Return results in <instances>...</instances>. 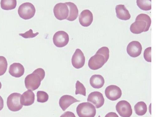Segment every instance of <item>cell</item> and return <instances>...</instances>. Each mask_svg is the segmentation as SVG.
I'll list each match as a JSON object with an SVG mask.
<instances>
[{"label":"cell","instance_id":"cell-1","mask_svg":"<svg viewBox=\"0 0 158 117\" xmlns=\"http://www.w3.org/2000/svg\"><path fill=\"white\" fill-rule=\"evenodd\" d=\"M151 23V19L148 15L140 14L137 16L135 21L131 25L130 29L133 34H140L148 31Z\"/></svg>","mask_w":158,"mask_h":117},{"label":"cell","instance_id":"cell-2","mask_svg":"<svg viewBox=\"0 0 158 117\" xmlns=\"http://www.w3.org/2000/svg\"><path fill=\"white\" fill-rule=\"evenodd\" d=\"M45 75V71L43 69L39 68L35 70L25 78V84L26 88L31 91L37 89L40 86Z\"/></svg>","mask_w":158,"mask_h":117},{"label":"cell","instance_id":"cell-3","mask_svg":"<svg viewBox=\"0 0 158 117\" xmlns=\"http://www.w3.org/2000/svg\"><path fill=\"white\" fill-rule=\"evenodd\" d=\"M76 111L79 117H94L96 113L95 107L89 102L80 104L77 108Z\"/></svg>","mask_w":158,"mask_h":117},{"label":"cell","instance_id":"cell-4","mask_svg":"<svg viewBox=\"0 0 158 117\" xmlns=\"http://www.w3.org/2000/svg\"><path fill=\"white\" fill-rule=\"evenodd\" d=\"M36 12L35 7L32 3L26 2L20 5L18 9V14L19 16L24 20H28L32 18Z\"/></svg>","mask_w":158,"mask_h":117},{"label":"cell","instance_id":"cell-5","mask_svg":"<svg viewBox=\"0 0 158 117\" xmlns=\"http://www.w3.org/2000/svg\"><path fill=\"white\" fill-rule=\"evenodd\" d=\"M21 95L15 93L10 95L7 98V104L8 109L11 111H18L21 110L23 107L20 102Z\"/></svg>","mask_w":158,"mask_h":117},{"label":"cell","instance_id":"cell-6","mask_svg":"<svg viewBox=\"0 0 158 117\" xmlns=\"http://www.w3.org/2000/svg\"><path fill=\"white\" fill-rule=\"evenodd\" d=\"M53 11L55 17L60 20L67 19L69 15V10L65 3L57 4L55 6Z\"/></svg>","mask_w":158,"mask_h":117},{"label":"cell","instance_id":"cell-7","mask_svg":"<svg viewBox=\"0 0 158 117\" xmlns=\"http://www.w3.org/2000/svg\"><path fill=\"white\" fill-rule=\"evenodd\" d=\"M117 111L122 117H130L132 114V108L130 103L125 100L118 102L116 106Z\"/></svg>","mask_w":158,"mask_h":117},{"label":"cell","instance_id":"cell-8","mask_svg":"<svg viewBox=\"0 0 158 117\" xmlns=\"http://www.w3.org/2000/svg\"><path fill=\"white\" fill-rule=\"evenodd\" d=\"M69 34L63 31H58L54 35L53 41L54 45L57 47H62L69 43Z\"/></svg>","mask_w":158,"mask_h":117},{"label":"cell","instance_id":"cell-9","mask_svg":"<svg viewBox=\"0 0 158 117\" xmlns=\"http://www.w3.org/2000/svg\"><path fill=\"white\" fill-rule=\"evenodd\" d=\"M107 62L103 56L96 54L89 59L88 66L91 70H96L102 68Z\"/></svg>","mask_w":158,"mask_h":117},{"label":"cell","instance_id":"cell-10","mask_svg":"<svg viewBox=\"0 0 158 117\" xmlns=\"http://www.w3.org/2000/svg\"><path fill=\"white\" fill-rule=\"evenodd\" d=\"M105 95L109 99L115 101L120 99L122 95V90L118 87L111 85L107 87L105 91Z\"/></svg>","mask_w":158,"mask_h":117},{"label":"cell","instance_id":"cell-11","mask_svg":"<svg viewBox=\"0 0 158 117\" xmlns=\"http://www.w3.org/2000/svg\"><path fill=\"white\" fill-rule=\"evenodd\" d=\"M85 60V57L83 52L81 49H77L72 58L73 66L77 69L81 68L84 66Z\"/></svg>","mask_w":158,"mask_h":117},{"label":"cell","instance_id":"cell-12","mask_svg":"<svg viewBox=\"0 0 158 117\" xmlns=\"http://www.w3.org/2000/svg\"><path fill=\"white\" fill-rule=\"evenodd\" d=\"M142 49V46L140 42L138 41H133L128 44L127 50L130 56L136 58L141 54Z\"/></svg>","mask_w":158,"mask_h":117},{"label":"cell","instance_id":"cell-13","mask_svg":"<svg viewBox=\"0 0 158 117\" xmlns=\"http://www.w3.org/2000/svg\"><path fill=\"white\" fill-rule=\"evenodd\" d=\"M87 100L88 102L93 103L97 109L103 106L105 101L102 94L97 91L92 92L88 96Z\"/></svg>","mask_w":158,"mask_h":117},{"label":"cell","instance_id":"cell-14","mask_svg":"<svg viewBox=\"0 0 158 117\" xmlns=\"http://www.w3.org/2000/svg\"><path fill=\"white\" fill-rule=\"evenodd\" d=\"M94 20L93 14L88 10H83L79 18V22L83 26L88 27L89 26Z\"/></svg>","mask_w":158,"mask_h":117},{"label":"cell","instance_id":"cell-15","mask_svg":"<svg viewBox=\"0 0 158 117\" xmlns=\"http://www.w3.org/2000/svg\"><path fill=\"white\" fill-rule=\"evenodd\" d=\"M35 100V94L32 91L29 90L21 95L20 102L22 105L28 106L33 104Z\"/></svg>","mask_w":158,"mask_h":117},{"label":"cell","instance_id":"cell-16","mask_svg":"<svg viewBox=\"0 0 158 117\" xmlns=\"http://www.w3.org/2000/svg\"><path fill=\"white\" fill-rule=\"evenodd\" d=\"M25 69L23 65L19 63H14L10 67L9 72L12 76L19 78L23 76Z\"/></svg>","mask_w":158,"mask_h":117},{"label":"cell","instance_id":"cell-17","mask_svg":"<svg viewBox=\"0 0 158 117\" xmlns=\"http://www.w3.org/2000/svg\"><path fill=\"white\" fill-rule=\"evenodd\" d=\"M80 101L71 96L64 95L60 98L59 104L61 109L64 111L73 103Z\"/></svg>","mask_w":158,"mask_h":117},{"label":"cell","instance_id":"cell-18","mask_svg":"<svg viewBox=\"0 0 158 117\" xmlns=\"http://www.w3.org/2000/svg\"><path fill=\"white\" fill-rule=\"evenodd\" d=\"M115 10L117 17L119 19L127 20L131 18L129 11L123 5H119L116 6Z\"/></svg>","mask_w":158,"mask_h":117},{"label":"cell","instance_id":"cell-19","mask_svg":"<svg viewBox=\"0 0 158 117\" xmlns=\"http://www.w3.org/2000/svg\"><path fill=\"white\" fill-rule=\"evenodd\" d=\"M89 82L91 86L94 88L102 87L105 83L104 78L101 75H95L90 78Z\"/></svg>","mask_w":158,"mask_h":117},{"label":"cell","instance_id":"cell-20","mask_svg":"<svg viewBox=\"0 0 158 117\" xmlns=\"http://www.w3.org/2000/svg\"><path fill=\"white\" fill-rule=\"evenodd\" d=\"M69 8V14L67 19L68 20L73 21L75 20L78 15V10L77 6L74 3L71 2H66Z\"/></svg>","mask_w":158,"mask_h":117},{"label":"cell","instance_id":"cell-21","mask_svg":"<svg viewBox=\"0 0 158 117\" xmlns=\"http://www.w3.org/2000/svg\"><path fill=\"white\" fill-rule=\"evenodd\" d=\"M134 109L136 113L139 116L144 115L147 113L148 110L146 103L143 101L137 103L135 105Z\"/></svg>","mask_w":158,"mask_h":117},{"label":"cell","instance_id":"cell-22","mask_svg":"<svg viewBox=\"0 0 158 117\" xmlns=\"http://www.w3.org/2000/svg\"><path fill=\"white\" fill-rule=\"evenodd\" d=\"M2 9L5 10H9L15 8L17 5L16 0H2L1 3Z\"/></svg>","mask_w":158,"mask_h":117},{"label":"cell","instance_id":"cell-23","mask_svg":"<svg viewBox=\"0 0 158 117\" xmlns=\"http://www.w3.org/2000/svg\"><path fill=\"white\" fill-rule=\"evenodd\" d=\"M137 4L141 9L148 11L152 9L151 0H137Z\"/></svg>","mask_w":158,"mask_h":117},{"label":"cell","instance_id":"cell-24","mask_svg":"<svg viewBox=\"0 0 158 117\" xmlns=\"http://www.w3.org/2000/svg\"><path fill=\"white\" fill-rule=\"evenodd\" d=\"M8 66L6 58L2 56H0V76L3 75L6 72Z\"/></svg>","mask_w":158,"mask_h":117},{"label":"cell","instance_id":"cell-25","mask_svg":"<svg viewBox=\"0 0 158 117\" xmlns=\"http://www.w3.org/2000/svg\"><path fill=\"white\" fill-rule=\"evenodd\" d=\"M75 94L76 95L80 94L86 96V88L83 84L78 81L77 82Z\"/></svg>","mask_w":158,"mask_h":117},{"label":"cell","instance_id":"cell-26","mask_svg":"<svg viewBox=\"0 0 158 117\" xmlns=\"http://www.w3.org/2000/svg\"><path fill=\"white\" fill-rule=\"evenodd\" d=\"M37 102L41 103L47 102L49 99L48 94L43 91H38L37 93Z\"/></svg>","mask_w":158,"mask_h":117},{"label":"cell","instance_id":"cell-27","mask_svg":"<svg viewBox=\"0 0 158 117\" xmlns=\"http://www.w3.org/2000/svg\"><path fill=\"white\" fill-rule=\"evenodd\" d=\"M110 50L109 48L106 46L102 47L100 48L96 53V54H100L103 56L105 60L107 62L110 56Z\"/></svg>","mask_w":158,"mask_h":117},{"label":"cell","instance_id":"cell-28","mask_svg":"<svg viewBox=\"0 0 158 117\" xmlns=\"http://www.w3.org/2000/svg\"><path fill=\"white\" fill-rule=\"evenodd\" d=\"M151 50V47H148L145 50L143 53L144 59L148 62H152Z\"/></svg>","mask_w":158,"mask_h":117},{"label":"cell","instance_id":"cell-29","mask_svg":"<svg viewBox=\"0 0 158 117\" xmlns=\"http://www.w3.org/2000/svg\"><path fill=\"white\" fill-rule=\"evenodd\" d=\"M38 32L33 33L32 30L30 29L29 31L23 34H19V35L25 38H31L35 37L39 34Z\"/></svg>","mask_w":158,"mask_h":117},{"label":"cell","instance_id":"cell-30","mask_svg":"<svg viewBox=\"0 0 158 117\" xmlns=\"http://www.w3.org/2000/svg\"><path fill=\"white\" fill-rule=\"evenodd\" d=\"M60 117H76L75 114L71 111H67L62 115Z\"/></svg>","mask_w":158,"mask_h":117},{"label":"cell","instance_id":"cell-31","mask_svg":"<svg viewBox=\"0 0 158 117\" xmlns=\"http://www.w3.org/2000/svg\"><path fill=\"white\" fill-rule=\"evenodd\" d=\"M105 117H119L115 112H110L108 113Z\"/></svg>","mask_w":158,"mask_h":117},{"label":"cell","instance_id":"cell-32","mask_svg":"<svg viewBox=\"0 0 158 117\" xmlns=\"http://www.w3.org/2000/svg\"><path fill=\"white\" fill-rule=\"evenodd\" d=\"M4 100L2 97L0 96V111H1L4 107Z\"/></svg>","mask_w":158,"mask_h":117},{"label":"cell","instance_id":"cell-33","mask_svg":"<svg viewBox=\"0 0 158 117\" xmlns=\"http://www.w3.org/2000/svg\"><path fill=\"white\" fill-rule=\"evenodd\" d=\"M2 87V84L1 83V82H0V89H1Z\"/></svg>","mask_w":158,"mask_h":117},{"label":"cell","instance_id":"cell-34","mask_svg":"<svg viewBox=\"0 0 158 117\" xmlns=\"http://www.w3.org/2000/svg\"><path fill=\"white\" fill-rule=\"evenodd\" d=\"M98 117H101L100 116V115H99V116Z\"/></svg>","mask_w":158,"mask_h":117}]
</instances>
